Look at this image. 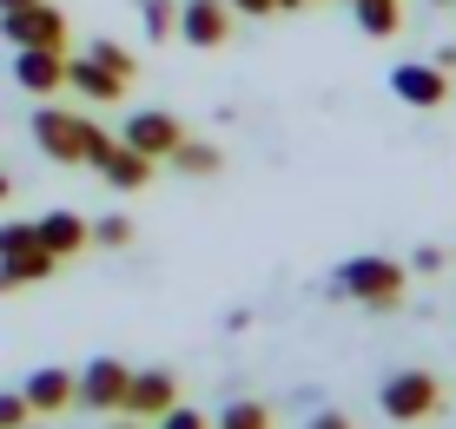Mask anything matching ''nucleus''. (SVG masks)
I'll use <instances>...</instances> for the list:
<instances>
[{
  "instance_id": "nucleus-1",
  "label": "nucleus",
  "mask_w": 456,
  "mask_h": 429,
  "mask_svg": "<svg viewBox=\"0 0 456 429\" xmlns=\"http://www.w3.org/2000/svg\"><path fill=\"white\" fill-rule=\"evenodd\" d=\"M34 146L53 158V166H100L113 133L93 125L86 113H67V106H40L34 113Z\"/></svg>"
},
{
  "instance_id": "nucleus-2",
  "label": "nucleus",
  "mask_w": 456,
  "mask_h": 429,
  "mask_svg": "<svg viewBox=\"0 0 456 429\" xmlns=\"http://www.w3.org/2000/svg\"><path fill=\"white\" fill-rule=\"evenodd\" d=\"M403 284H411V271H403L397 258H384V251H364V258L338 264L331 297H351V304H364V311H397V304H403Z\"/></svg>"
},
{
  "instance_id": "nucleus-3",
  "label": "nucleus",
  "mask_w": 456,
  "mask_h": 429,
  "mask_svg": "<svg viewBox=\"0 0 456 429\" xmlns=\"http://www.w3.org/2000/svg\"><path fill=\"white\" fill-rule=\"evenodd\" d=\"M377 409L390 423H430L444 409V384H436V370H390L377 390Z\"/></svg>"
},
{
  "instance_id": "nucleus-4",
  "label": "nucleus",
  "mask_w": 456,
  "mask_h": 429,
  "mask_svg": "<svg viewBox=\"0 0 456 429\" xmlns=\"http://www.w3.org/2000/svg\"><path fill=\"white\" fill-rule=\"evenodd\" d=\"M126 384H133V363H119V357H93L86 370H73V403L93 409V417H119Z\"/></svg>"
},
{
  "instance_id": "nucleus-5",
  "label": "nucleus",
  "mask_w": 456,
  "mask_h": 429,
  "mask_svg": "<svg viewBox=\"0 0 456 429\" xmlns=\"http://www.w3.org/2000/svg\"><path fill=\"white\" fill-rule=\"evenodd\" d=\"M0 40H7V46H53V53H67V13H60L53 0H34V7H20V13H0Z\"/></svg>"
},
{
  "instance_id": "nucleus-6",
  "label": "nucleus",
  "mask_w": 456,
  "mask_h": 429,
  "mask_svg": "<svg viewBox=\"0 0 456 429\" xmlns=\"http://www.w3.org/2000/svg\"><path fill=\"white\" fill-rule=\"evenodd\" d=\"M179 139H185V125L172 119L166 106H139V113H133V119L119 125V146H133V152L159 158V166L172 158V146H179Z\"/></svg>"
},
{
  "instance_id": "nucleus-7",
  "label": "nucleus",
  "mask_w": 456,
  "mask_h": 429,
  "mask_svg": "<svg viewBox=\"0 0 456 429\" xmlns=\"http://www.w3.org/2000/svg\"><path fill=\"white\" fill-rule=\"evenodd\" d=\"M13 86L34 93V100L67 93V53H53V46H13Z\"/></svg>"
},
{
  "instance_id": "nucleus-8",
  "label": "nucleus",
  "mask_w": 456,
  "mask_h": 429,
  "mask_svg": "<svg viewBox=\"0 0 456 429\" xmlns=\"http://www.w3.org/2000/svg\"><path fill=\"white\" fill-rule=\"evenodd\" d=\"M390 93H397L403 106H450V73L436 67V60H403V67H390Z\"/></svg>"
},
{
  "instance_id": "nucleus-9",
  "label": "nucleus",
  "mask_w": 456,
  "mask_h": 429,
  "mask_svg": "<svg viewBox=\"0 0 456 429\" xmlns=\"http://www.w3.org/2000/svg\"><path fill=\"white\" fill-rule=\"evenodd\" d=\"M172 403H179V376H172V370H133L119 417H133V423H159Z\"/></svg>"
},
{
  "instance_id": "nucleus-10",
  "label": "nucleus",
  "mask_w": 456,
  "mask_h": 429,
  "mask_svg": "<svg viewBox=\"0 0 456 429\" xmlns=\"http://www.w3.org/2000/svg\"><path fill=\"white\" fill-rule=\"evenodd\" d=\"M179 40H192V46H225L232 40V7L225 0H179Z\"/></svg>"
},
{
  "instance_id": "nucleus-11",
  "label": "nucleus",
  "mask_w": 456,
  "mask_h": 429,
  "mask_svg": "<svg viewBox=\"0 0 456 429\" xmlns=\"http://www.w3.org/2000/svg\"><path fill=\"white\" fill-rule=\"evenodd\" d=\"M126 86H133V79L106 73L100 60H86V53H67V93H80V100H93V106H119V100H126Z\"/></svg>"
},
{
  "instance_id": "nucleus-12",
  "label": "nucleus",
  "mask_w": 456,
  "mask_h": 429,
  "mask_svg": "<svg viewBox=\"0 0 456 429\" xmlns=\"http://www.w3.org/2000/svg\"><path fill=\"white\" fill-rule=\"evenodd\" d=\"M93 172H100L113 192H146L152 172H159V158H146V152H133V146H119V139H113V146H106V158H100Z\"/></svg>"
},
{
  "instance_id": "nucleus-13",
  "label": "nucleus",
  "mask_w": 456,
  "mask_h": 429,
  "mask_svg": "<svg viewBox=\"0 0 456 429\" xmlns=\"http://www.w3.org/2000/svg\"><path fill=\"white\" fill-rule=\"evenodd\" d=\"M34 225H40V245L53 251L60 264H67V258H80V251L93 245V225H86L80 212H40Z\"/></svg>"
},
{
  "instance_id": "nucleus-14",
  "label": "nucleus",
  "mask_w": 456,
  "mask_h": 429,
  "mask_svg": "<svg viewBox=\"0 0 456 429\" xmlns=\"http://www.w3.org/2000/svg\"><path fill=\"white\" fill-rule=\"evenodd\" d=\"M20 396H27L34 417H60V409H73V370H53V363H46V370H34L20 384Z\"/></svg>"
},
{
  "instance_id": "nucleus-15",
  "label": "nucleus",
  "mask_w": 456,
  "mask_h": 429,
  "mask_svg": "<svg viewBox=\"0 0 456 429\" xmlns=\"http://www.w3.org/2000/svg\"><path fill=\"white\" fill-rule=\"evenodd\" d=\"M60 271V258L46 245H34V251H20V258H0V291H20V284H46Z\"/></svg>"
},
{
  "instance_id": "nucleus-16",
  "label": "nucleus",
  "mask_w": 456,
  "mask_h": 429,
  "mask_svg": "<svg viewBox=\"0 0 456 429\" xmlns=\"http://www.w3.org/2000/svg\"><path fill=\"white\" fill-rule=\"evenodd\" d=\"M166 166H172V172H185V179H212V172L225 166V152H218L212 139H192V133H185L179 146H172V158H166Z\"/></svg>"
},
{
  "instance_id": "nucleus-17",
  "label": "nucleus",
  "mask_w": 456,
  "mask_h": 429,
  "mask_svg": "<svg viewBox=\"0 0 456 429\" xmlns=\"http://www.w3.org/2000/svg\"><path fill=\"white\" fill-rule=\"evenodd\" d=\"M351 13H357V34L370 40H390L403 27V0H351Z\"/></svg>"
},
{
  "instance_id": "nucleus-18",
  "label": "nucleus",
  "mask_w": 456,
  "mask_h": 429,
  "mask_svg": "<svg viewBox=\"0 0 456 429\" xmlns=\"http://www.w3.org/2000/svg\"><path fill=\"white\" fill-rule=\"evenodd\" d=\"M212 429H272V409L251 403V396H239V403H225V409L212 417Z\"/></svg>"
},
{
  "instance_id": "nucleus-19",
  "label": "nucleus",
  "mask_w": 456,
  "mask_h": 429,
  "mask_svg": "<svg viewBox=\"0 0 456 429\" xmlns=\"http://www.w3.org/2000/svg\"><path fill=\"white\" fill-rule=\"evenodd\" d=\"M139 20H146V40H172L179 34V0H139Z\"/></svg>"
},
{
  "instance_id": "nucleus-20",
  "label": "nucleus",
  "mask_w": 456,
  "mask_h": 429,
  "mask_svg": "<svg viewBox=\"0 0 456 429\" xmlns=\"http://www.w3.org/2000/svg\"><path fill=\"white\" fill-rule=\"evenodd\" d=\"M34 245H40L34 218H7V225H0V258H20V251H34Z\"/></svg>"
},
{
  "instance_id": "nucleus-21",
  "label": "nucleus",
  "mask_w": 456,
  "mask_h": 429,
  "mask_svg": "<svg viewBox=\"0 0 456 429\" xmlns=\"http://www.w3.org/2000/svg\"><path fill=\"white\" fill-rule=\"evenodd\" d=\"M86 60H100V67H106V73H119V79H133V73H139V60L126 53L119 40H93V46H86Z\"/></svg>"
},
{
  "instance_id": "nucleus-22",
  "label": "nucleus",
  "mask_w": 456,
  "mask_h": 429,
  "mask_svg": "<svg viewBox=\"0 0 456 429\" xmlns=\"http://www.w3.org/2000/svg\"><path fill=\"white\" fill-rule=\"evenodd\" d=\"M93 245H100V251H126V245H133V218H100V225H93Z\"/></svg>"
},
{
  "instance_id": "nucleus-23",
  "label": "nucleus",
  "mask_w": 456,
  "mask_h": 429,
  "mask_svg": "<svg viewBox=\"0 0 456 429\" xmlns=\"http://www.w3.org/2000/svg\"><path fill=\"white\" fill-rule=\"evenodd\" d=\"M152 429H212V417H206V409H192V403H172Z\"/></svg>"
},
{
  "instance_id": "nucleus-24",
  "label": "nucleus",
  "mask_w": 456,
  "mask_h": 429,
  "mask_svg": "<svg viewBox=\"0 0 456 429\" xmlns=\"http://www.w3.org/2000/svg\"><path fill=\"white\" fill-rule=\"evenodd\" d=\"M34 423V409H27L20 390H0V429H27Z\"/></svg>"
},
{
  "instance_id": "nucleus-25",
  "label": "nucleus",
  "mask_w": 456,
  "mask_h": 429,
  "mask_svg": "<svg viewBox=\"0 0 456 429\" xmlns=\"http://www.w3.org/2000/svg\"><path fill=\"white\" fill-rule=\"evenodd\" d=\"M444 264H450V258H444V251H436V245H423V251H417V258H411V271H423V278H430V271H444Z\"/></svg>"
},
{
  "instance_id": "nucleus-26",
  "label": "nucleus",
  "mask_w": 456,
  "mask_h": 429,
  "mask_svg": "<svg viewBox=\"0 0 456 429\" xmlns=\"http://www.w3.org/2000/svg\"><path fill=\"white\" fill-rule=\"evenodd\" d=\"M305 429H357L351 417H344V409H318V417H311Z\"/></svg>"
},
{
  "instance_id": "nucleus-27",
  "label": "nucleus",
  "mask_w": 456,
  "mask_h": 429,
  "mask_svg": "<svg viewBox=\"0 0 456 429\" xmlns=\"http://www.w3.org/2000/svg\"><path fill=\"white\" fill-rule=\"evenodd\" d=\"M232 13H251V20H258V13H278V0H225Z\"/></svg>"
},
{
  "instance_id": "nucleus-28",
  "label": "nucleus",
  "mask_w": 456,
  "mask_h": 429,
  "mask_svg": "<svg viewBox=\"0 0 456 429\" xmlns=\"http://www.w3.org/2000/svg\"><path fill=\"white\" fill-rule=\"evenodd\" d=\"M20 7H34V0H0V13H20Z\"/></svg>"
},
{
  "instance_id": "nucleus-29",
  "label": "nucleus",
  "mask_w": 456,
  "mask_h": 429,
  "mask_svg": "<svg viewBox=\"0 0 456 429\" xmlns=\"http://www.w3.org/2000/svg\"><path fill=\"white\" fill-rule=\"evenodd\" d=\"M13 198V179H7V172H0V205H7Z\"/></svg>"
},
{
  "instance_id": "nucleus-30",
  "label": "nucleus",
  "mask_w": 456,
  "mask_h": 429,
  "mask_svg": "<svg viewBox=\"0 0 456 429\" xmlns=\"http://www.w3.org/2000/svg\"><path fill=\"white\" fill-rule=\"evenodd\" d=\"M291 7H311V0H278V13H291Z\"/></svg>"
},
{
  "instance_id": "nucleus-31",
  "label": "nucleus",
  "mask_w": 456,
  "mask_h": 429,
  "mask_svg": "<svg viewBox=\"0 0 456 429\" xmlns=\"http://www.w3.org/2000/svg\"><path fill=\"white\" fill-rule=\"evenodd\" d=\"M113 429H152V423H133V417H126V423H113Z\"/></svg>"
},
{
  "instance_id": "nucleus-32",
  "label": "nucleus",
  "mask_w": 456,
  "mask_h": 429,
  "mask_svg": "<svg viewBox=\"0 0 456 429\" xmlns=\"http://www.w3.org/2000/svg\"><path fill=\"white\" fill-rule=\"evenodd\" d=\"M436 7H450V0H436Z\"/></svg>"
},
{
  "instance_id": "nucleus-33",
  "label": "nucleus",
  "mask_w": 456,
  "mask_h": 429,
  "mask_svg": "<svg viewBox=\"0 0 456 429\" xmlns=\"http://www.w3.org/2000/svg\"><path fill=\"white\" fill-rule=\"evenodd\" d=\"M450 7H456V0H450Z\"/></svg>"
}]
</instances>
